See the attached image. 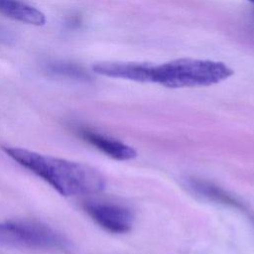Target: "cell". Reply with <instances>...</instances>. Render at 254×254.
I'll list each match as a JSON object with an SVG mask.
<instances>
[{"mask_svg": "<svg viewBox=\"0 0 254 254\" xmlns=\"http://www.w3.org/2000/svg\"><path fill=\"white\" fill-rule=\"evenodd\" d=\"M12 160L64 196L94 194L105 188V178L95 168L79 162L41 154L24 148L2 146Z\"/></svg>", "mask_w": 254, "mask_h": 254, "instance_id": "cell-1", "label": "cell"}, {"mask_svg": "<svg viewBox=\"0 0 254 254\" xmlns=\"http://www.w3.org/2000/svg\"><path fill=\"white\" fill-rule=\"evenodd\" d=\"M232 74L233 70L221 62L184 58L157 65L152 64L149 82L169 88L208 86Z\"/></svg>", "mask_w": 254, "mask_h": 254, "instance_id": "cell-2", "label": "cell"}, {"mask_svg": "<svg viewBox=\"0 0 254 254\" xmlns=\"http://www.w3.org/2000/svg\"><path fill=\"white\" fill-rule=\"evenodd\" d=\"M0 246L64 252L69 249L70 243L65 236L46 223L13 219L0 221Z\"/></svg>", "mask_w": 254, "mask_h": 254, "instance_id": "cell-3", "label": "cell"}, {"mask_svg": "<svg viewBox=\"0 0 254 254\" xmlns=\"http://www.w3.org/2000/svg\"><path fill=\"white\" fill-rule=\"evenodd\" d=\"M83 208L96 224L110 233H126L133 225L134 215L124 205L103 200H87L83 203Z\"/></svg>", "mask_w": 254, "mask_h": 254, "instance_id": "cell-4", "label": "cell"}, {"mask_svg": "<svg viewBox=\"0 0 254 254\" xmlns=\"http://www.w3.org/2000/svg\"><path fill=\"white\" fill-rule=\"evenodd\" d=\"M77 132L84 141L115 160L127 161L136 157V151L132 147L116 139L107 137L85 127L78 128Z\"/></svg>", "mask_w": 254, "mask_h": 254, "instance_id": "cell-5", "label": "cell"}, {"mask_svg": "<svg viewBox=\"0 0 254 254\" xmlns=\"http://www.w3.org/2000/svg\"><path fill=\"white\" fill-rule=\"evenodd\" d=\"M0 14L34 26L46 23V16L42 11L21 0H0Z\"/></svg>", "mask_w": 254, "mask_h": 254, "instance_id": "cell-6", "label": "cell"}, {"mask_svg": "<svg viewBox=\"0 0 254 254\" xmlns=\"http://www.w3.org/2000/svg\"><path fill=\"white\" fill-rule=\"evenodd\" d=\"M190 186L194 191L207 197L208 199L217 201L219 203L231 205L233 207H241L240 202L234 196H232L222 189L218 188L217 186L212 185L211 183L201 181V180L191 179L190 181Z\"/></svg>", "mask_w": 254, "mask_h": 254, "instance_id": "cell-7", "label": "cell"}, {"mask_svg": "<svg viewBox=\"0 0 254 254\" xmlns=\"http://www.w3.org/2000/svg\"><path fill=\"white\" fill-rule=\"evenodd\" d=\"M49 69L56 74L64 75L74 79H87L89 77L82 67L71 63H53L49 65Z\"/></svg>", "mask_w": 254, "mask_h": 254, "instance_id": "cell-8", "label": "cell"}, {"mask_svg": "<svg viewBox=\"0 0 254 254\" xmlns=\"http://www.w3.org/2000/svg\"><path fill=\"white\" fill-rule=\"evenodd\" d=\"M250 2H252V3H254V0H249Z\"/></svg>", "mask_w": 254, "mask_h": 254, "instance_id": "cell-9", "label": "cell"}]
</instances>
